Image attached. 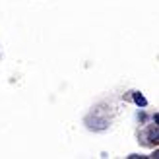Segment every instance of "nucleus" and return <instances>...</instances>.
Segmentation results:
<instances>
[{"mask_svg":"<svg viewBox=\"0 0 159 159\" xmlns=\"http://www.w3.org/2000/svg\"><path fill=\"white\" fill-rule=\"evenodd\" d=\"M136 101H138V103H142V105H146V99H142L140 95H136Z\"/></svg>","mask_w":159,"mask_h":159,"instance_id":"nucleus-1","label":"nucleus"}]
</instances>
